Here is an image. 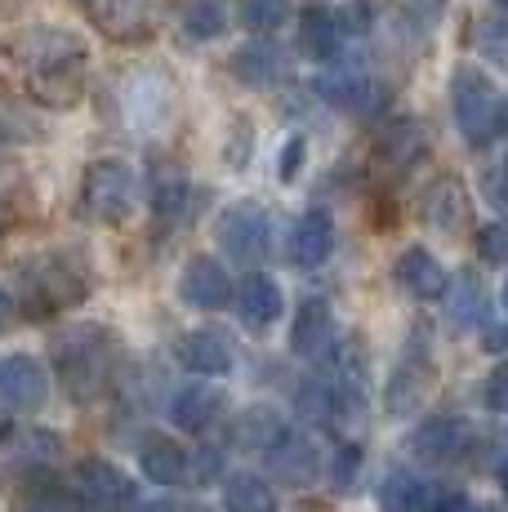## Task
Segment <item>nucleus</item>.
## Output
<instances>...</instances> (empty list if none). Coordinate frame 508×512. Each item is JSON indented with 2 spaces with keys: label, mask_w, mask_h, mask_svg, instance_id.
Instances as JSON below:
<instances>
[{
  "label": "nucleus",
  "mask_w": 508,
  "mask_h": 512,
  "mask_svg": "<svg viewBox=\"0 0 508 512\" xmlns=\"http://www.w3.org/2000/svg\"><path fill=\"white\" fill-rule=\"evenodd\" d=\"M5 58L23 76V90L41 107L67 112L85 98V76H90V49L67 27H18L5 36Z\"/></svg>",
  "instance_id": "f257e3e1"
},
{
  "label": "nucleus",
  "mask_w": 508,
  "mask_h": 512,
  "mask_svg": "<svg viewBox=\"0 0 508 512\" xmlns=\"http://www.w3.org/2000/svg\"><path fill=\"white\" fill-rule=\"evenodd\" d=\"M112 366H116L112 330H103V326H72V330L58 334L54 370H58V383H63L76 401L99 397V392L107 388V379H112Z\"/></svg>",
  "instance_id": "f03ea898"
},
{
  "label": "nucleus",
  "mask_w": 508,
  "mask_h": 512,
  "mask_svg": "<svg viewBox=\"0 0 508 512\" xmlns=\"http://www.w3.org/2000/svg\"><path fill=\"white\" fill-rule=\"evenodd\" d=\"M90 294V268L72 250H45L23 263V303L32 312L76 308Z\"/></svg>",
  "instance_id": "7ed1b4c3"
},
{
  "label": "nucleus",
  "mask_w": 508,
  "mask_h": 512,
  "mask_svg": "<svg viewBox=\"0 0 508 512\" xmlns=\"http://www.w3.org/2000/svg\"><path fill=\"white\" fill-rule=\"evenodd\" d=\"M161 5L165 0H76V9L116 45L152 41L161 27Z\"/></svg>",
  "instance_id": "20e7f679"
},
{
  "label": "nucleus",
  "mask_w": 508,
  "mask_h": 512,
  "mask_svg": "<svg viewBox=\"0 0 508 512\" xmlns=\"http://www.w3.org/2000/svg\"><path fill=\"white\" fill-rule=\"evenodd\" d=\"M451 103H455V125L464 130V139L473 147L491 143V134H500V94L473 67H459L455 85H451Z\"/></svg>",
  "instance_id": "39448f33"
},
{
  "label": "nucleus",
  "mask_w": 508,
  "mask_h": 512,
  "mask_svg": "<svg viewBox=\"0 0 508 512\" xmlns=\"http://www.w3.org/2000/svg\"><path fill=\"white\" fill-rule=\"evenodd\" d=\"M81 205L90 219L99 223H121L134 205V174L125 161H94L81 179Z\"/></svg>",
  "instance_id": "423d86ee"
},
{
  "label": "nucleus",
  "mask_w": 508,
  "mask_h": 512,
  "mask_svg": "<svg viewBox=\"0 0 508 512\" xmlns=\"http://www.w3.org/2000/svg\"><path fill=\"white\" fill-rule=\"evenodd\" d=\"M268 232H272L268 214H263V205H254V201L232 205V210L219 219V245L232 263H259L263 254H268Z\"/></svg>",
  "instance_id": "0eeeda50"
},
{
  "label": "nucleus",
  "mask_w": 508,
  "mask_h": 512,
  "mask_svg": "<svg viewBox=\"0 0 508 512\" xmlns=\"http://www.w3.org/2000/svg\"><path fill=\"white\" fill-rule=\"evenodd\" d=\"M468 441H473V428H468L464 419L437 415V419H428V423L415 428V437H410V455H415L419 464L442 468V464H455V459L464 455Z\"/></svg>",
  "instance_id": "6e6552de"
},
{
  "label": "nucleus",
  "mask_w": 508,
  "mask_h": 512,
  "mask_svg": "<svg viewBox=\"0 0 508 512\" xmlns=\"http://www.w3.org/2000/svg\"><path fill=\"white\" fill-rule=\"evenodd\" d=\"M424 152H428L424 125H419L415 116H402V121H388L384 130L375 134L370 161H375V170H384V174H406Z\"/></svg>",
  "instance_id": "1a4fd4ad"
},
{
  "label": "nucleus",
  "mask_w": 508,
  "mask_h": 512,
  "mask_svg": "<svg viewBox=\"0 0 508 512\" xmlns=\"http://www.w3.org/2000/svg\"><path fill=\"white\" fill-rule=\"evenodd\" d=\"M0 397L18 410H36L45 397H50V374L36 357L18 352V357L0 361Z\"/></svg>",
  "instance_id": "9d476101"
},
{
  "label": "nucleus",
  "mask_w": 508,
  "mask_h": 512,
  "mask_svg": "<svg viewBox=\"0 0 508 512\" xmlns=\"http://www.w3.org/2000/svg\"><path fill=\"white\" fill-rule=\"evenodd\" d=\"M330 250H335V219H330L326 210H308L304 219H295V228H290V263L295 268H321V263L330 259Z\"/></svg>",
  "instance_id": "9b49d317"
},
{
  "label": "nucleus",
  "mask_w": 508,
  "mask_h": 512,
  "mask_svg": "<svg viewBox=\"0 0 508 512\" xmlns=\"http://www.w3.org/2000/svg\"><path fill=\"white\" fill-rule=\"evenodd\" d=\"M179 294L188 308L210 312V308H223V303L232 299V281H228V272H223L219 259H192L179 277Z\"/></svg>",
  "instance_id": "f8f14e48"
},
{
  "label": "nucleus",
  "mask_w": 508,
  "mask_h": 512,
  "mask_svg": "<svg viewBox=\"0 0 508 512\" xmlns=\"http://www.w3.org/2000/svg\"><path fill=\"white\" fill-rule=\"evenodd\" d=\"M281 308H286V299H281V285L268 277V272H254L246 277V285L237 290V321L254 334H263L272 326V321L281 317Z\"/></svg>",
  "instance_id": "ddd939ff"
},
{
  "label": "nucleus",
  "mask_w": 508,
  "mask_h": 512,
  "mask_svg": "<svg viewBox=\"0 0 508 512\" xmlns=\"http://www.w3.org/2000/svg\"><path fill=\"white\" fill-rule=\"evenodd\" d=\"M419 219H424L433 232H446V236L464 232L468 228V196H464V187H459L455 179H437L424 192V201H419Z\"/></svg>",
  "instance_id": "4468645a"
},
{
  "label": "nucleus",
  "mask_w": 508,
  "mask_h": 512,
  "mask_svg": "<svg viewBox=\"0 0 508 512\" xmlns=\"http://www.w3.org/2000/svg\"><path fill=\"white\" fill-rule=\"evenodd\" d=\"M76 477H81V495L94 512H116L121 504H130V495H134L130 481L107 464V459H85V464L76 468Z\"/></svg>",
  "instance_id": "2eb2a0df"
},
{
  "label": "nucleus",
  "mask_w": 508,
  "mask_h": 512,
  "mask_svg": "<svg viewBox=\"0 0 508 512\" xmlns=\"http://www.w3.org/2000/svg\"><path fill=\"white\" fill-rule=\"evenodd\" d=\"M223 392L214 388V383H188V388L179 392V397L170 401V419H174V428H183V432H205L214 419L223 415Z\"/></svg>",
  "instance_id": "dca6fc26"
},
{
  "label": "nucleus",
  "mask_w": 508,
  "mask_h": 512,
  "mask_svg": "<svg viewBox=\"0 0 508 512\" xmlns=\"http://www.w3.org/2000/svg\"><path fill=\"white\" fill-rule=\"evenodd\" d=\"M290 343H295L299 357H326L330 348H335V317H330L326 299H304V308H299L295 317V334H290Z\"/></svg>",
  "instance_id": "f3484780"
},
{
  "label": "nucleus",
  "mask_w": 508,
  "mask_h": 512,
  "mask_svg": "<svg viewBox=\"0 0 508 512\" xmlns=\"http://www.w3.org/2000/svg\"><path fill=\"white\" fill-rule=\"evenodd\" d=\"M397 281L406 285L415 299H424V303H433V299H442L446 294V268L433 259V254L424 250V245H410V250L397 259Z\"/></svg>",
  "instance_id": "a211bd4d"
},
{
  "label": "nucleus",
  "mask_w": 508,
  "mask_h": 512,
  "mask_svg": "<svg viewBox=\"0 0 508 512\" xmlns=\"http://www.w3.org/2000/svg\"><path fill=\"white\" fill-rule=\"evenodd\" d=\"M179 361L192 374H201V379H214V374H228L232 370L228 343H223V334H214V330L183 334V339H179Z\"/></svg>",
  "instance_id": "6ab92c4d"
},
{
  "label": "nucleus",
  "mask_w": 508,
  "mask_h": 512,
  "mask_svg": "<svg viewBox=\"0 0 508 512\" xmlns=\"http://www.w3.org/2000/svg\"><path fill=\"white\" fill-rule=\"evenodd\" d=\"M139 464L156 486H183L188 481V450L170 437H148L139 450Z\"/></svg>",
  "instance_id": "aec40b11"
},
{
  "label": "nucleus",
  "mask_w": 508,
  "mask_h": 512,
  "mask_svg": "<svg viewBox=\"0 0 508 512\" xmlns=\"http://www.w3.org/2000/svg\"><path fill=\"white\" fill-rule=\"evenodd\" d=\"M232 72H237V81L263 90V85H277L281 76H286V58H281L277 45L254 41V45H241L237 54H232Z\"/></svg>",
  "instance_id": "412c9836"
},
{
  "label": "nucleus",
  "mask_w": 508,
  "mask_h": 512,
  "mask_svg": "<svg viewBox=\"0 0 508 512\" xmlns=\"http://www.w3.org/2000/svg\"><path fill=\"white\" fill-rule=\"evenodd\" d=\"M321 94H326V103L344 107V112H353V116H366L384 103V90H379L375 81H366V76H357V72L326 76V81H321Z\"/></svg>",
  "instance_id": "4be33fe9"
},
{
  "label": "nucleus",
  "mask_w": 508,
  "mask_h": 512,
  "mask_svg": "<svg viewBox=\"0 0 508 512\" xmlns=\"http://www.w3.org/2000/svg\"><path fill=\"white\" fill-rule=\"evenodd\" d=\"M299 49H304V58H312V63L335 58L339 54V18L321 5L304 9V18H299Z\"/></svg>",
  "instance_id": "5701e85b"
},
{
  "label": "nucleus",
  "mask_w": 508,
  "mask_h": 512,
  "mask_svg": "<svg viewBox=\"0 0 508 512\" xmlns=\"http://www.w3.org/2000/svg\"><path fill=\"white\" fill-rule=\"evenodd\" d=\"M272 455V472H277L281 481H295V486H304V481L317 477V446L304 437H290V432H281V441L268 450Z\"/></svg>",
  "instance_id": "b1692460"
},
{
  "label": "nucleus",
  "mask_w": 508,
  "mask_h": 512,
  "mask_svg": "<svg viewBox=\"0 0 508 512\" xmlns=\"http://www.w3.org/2000/svg\"><path fill=\"white\" fill-rule=\"evenodd\" d=\"M281 432H286V423H281L277 410L254 406V410H241L237 423H232V446H241V450H263V455H268V450L281 441Z\"/></svg>",
  "instance_id": "393cba45"
},
{
  "label": "nucleus",
  "mask_w": 508,
  "mask_h": 512,
  "mask_svg": "<svg viewBox=\"0 0 508 512\" xmlns=\"http://www.w3.org/2000/svg\"><path fill=\"white\" fill-rule=\"evenodd\" d=\"M223 508L228 512H277V490L254 472H232L223 481Z\"/></svg>",
  "instance_id": "a878e982"
},
{
  "label": "nucleus",
  "mask_w": 508,
  "mask_h": 512,
  "mask_svg": "<svg viewBox=\"0 0 508 512\" xmlns=\"http://www.w3.org/2000/svg\"><path fill=\"white\" fill-rule=\"evenodd\" d=\"M148 192H152V210H156V219H179L183 210H188V201H192V183L183 179L174 165H156L152 170V183H148Z\"/></svg>",
  "instance_id": "bb28decb"
},
{
  "label": "nucleus",
  "mask_w": 508,
  "mask_h": 512,
  "mask_svg": "<svg viewBox=\"0 0 508 512\" xmlns=\"http://www.w3.org/2000/svg\"><path fill=\"white\" fill-rule=\"evenodd\" d=\"M424 481L415 477L410 468H393L384 477V486H379V508L384 512H424Z\"/></svg>",
  "instance_id": "cd10ccee"
},
{
  "label": "nucleus",
  "mask_w": 508,
  "mask_h": 512,
  "mask_svg": "<svg viewBox=\"0 0 508 512\" xmlns=\"http://www.w3.org/2000/svg\"><path fill=\"white\" fill-rule=\"evenodd\" d=\"M424 388H428V366H402L393 374V383H388V415L393 419H402V415H410V410L424 401Z\"/></svg>",
  "instance_id": "c85d7f7f"
},
{
  "label": "nucleus",
  "mask_w": 508,
  "mask_h": 512,
  "mask_svg": "<svg viewBox=\"0 0 508 512\" xmlns=\"http://www.w3.org/2000/svg\"><path fill=\"white\" fill-rule=\"evenodd\" d=\"M223 27H228V14H223L219 0H192L188 14H183V32L192 41H214Z\"/></svg>",
  "instance_id": "c756f323"
},
{
  "label": "nucleus",
  "mask_w": 508,
  "mask_h": 512,
  "mask_svg": "<svg viewBox=\"0 0 508 512\" xmlns=\"http://www.w3.org/2000/svg\"><path fill=\"white\" fill-rule=\"evenodd\" d=\"M237 18L250 32H277L290 18V0H237Z\"/></svg>",
  "instance_id": "7c9ffc66"
},
{
  "label": "nucleus",
  "mask_w": 508,
  "mask_h": 512,
  "mask_svg": "<svg viewBox=\"0 0 508 512\" xmlns=\"http://www.w3.org/2000/svg\"><path fill=\"white\" fill-rule=\"evenodd\" d=\"M36 139H41V125L9 94H0V143H36Z\"/></svg>",
  "instance_id": "2f4dec72"
},
{
  "label": "nucleus",
  "mask_w": 508,
  "mask_h": 512,
  "mask_svg": "<svg viewBox=\"0 0 508 512\" xmlns=\"http://www.w3.org/2000/svg\"><path fill=\"white\" fill-rule=\"evenodd\" d=\"M482 308H486L482 281H477V277H459L455 299H451V317H455V326H473V321H482Z\"/></svg>",
  "instance_id": "473e14b6"
},
{
  "label": "nucleus",
  "mask_w": 508,
  "mask_h": 512,
  "mask_svg": "<svg viewBox=\"0 0 508 512\" xmlns=\"http://www.w3.org/2000/svg\"><path fill=\"white\" fill-rule=\"evenodd\" d=\"M477 250L486 263H508V223H491L477 232Z\"/></svg>",
  "instance_id": "72a5a7b5"
},
{
  "label": "nucleus",
  "mask_w": 508,
  "mask_h": 512,
  "mask_svg": "<svg viewBox=\"0 0 508 512\" xmlns=\"http://www.w3.org/2000/svg\"><path fill=\"white\" fill-rule=\"evenodd\" d=\"M486 406H491L495 415H508V361L495 366L491 379H486Z\"/></svg>",
  "instance_id": "f704fd0d"
},
{
  "label": "nucleus",
  "mask_w": 508,
  "mask_h": 512,
  "mask_svg": "<svg viewBox=\"0 0 508 512\" xmlns=\"http://www.w3.org/2000/svg\"><path fill=\"white\" fill-rule=\"evenodd\" d=\"M304 156H308V143L304 139H290L286 143V152H281V179H295L299 174V165H304Z\"/></svg>",
  "instance_id": "c9c22d12"
},
{
  "label": "nucleus",
  "mask_w": 508,
  "mask_h": 512,
  "mask_svg": "<svg viewBox=\"0 0 508 512\" xmlns=\"http://www.w3.org/2000/svg\"><path fill=\"white\" fill-rule=\"evenodd\" d=\"M353 472H357V450L353 446H344L339 450V459H335V486H353Z\"/></svg>",
  "instance_id": "e433bc0d"
},
{
  "label": "nucleus",
  "mask_w": 508,
  "mask_h": 512,
  "mask_svg": "<svg viewBox=\"0 0 508 512\" xmlns=\"http://www.w3.org/2000/svg\"><path fill=\"white\" fill-rule=\"evenodd\" d=\"M214 472H219V450H210V446L197 450V459H192V477H197V486L201 481H210Z\"/></svg>",
  "instance_id": "4c0bfd02"
},
{
  "label": "nucleus",
  "mask_w": 508,
  "mask_h": 512,
  "mask_svg": "<svg viewBox=\"0 0 508 512\" xmlns=\"http://www.w3.org/2000/svg\"><path fill=\"white\" fill-rule=\"evenodd\" d=\"M246 156H250V125L237 121V152H228L232 170H246Z\"/></svg>",
  "instance_id": "58836bf2"
},
{
  "label": "nucleus",
  "mask_w": 508,
  "mask_h": 512,
  "mask_svg": "<svg viewBox=\"0 0 508 512\" xmlns=\"http://www.w3.org/2000/svg\"><path fill=\"white\" fill-rule=\"evenodd\" d=\"M14 223H18V205L9 201L5 192H0V236H5L9 228H14Z\"/></svg>",
  "instance_id": "ea45409f"
},
{
  "label": "nucleus",
  "mask_w": 508,
  "mask_h": 512,
  "mask_svg": "<svg viewBox=\"0 0 508 512\" xmlns=\"http://www.w3.org/2000/svg\"><path fill=\"white\" fill-rule=\"evenodd\" d=\"M482 348H491V352L508 348V326H491V330H486V343H482Z\"/></svg>",
  "instance_id": "a19ab883"
},
{
  "label": "nucleus",
  "mask_w": 508,
  "mask_h": 512,
  "mask_svg": "<svg viewBox=\"0 0 508 512\" xmlns=\"http://www.w3.org/2000/svg\"><path fill=\"white\" fill-rule=\"evenodd\" d=\"M433 512H473L468 508V499L464 495H446V499H437V508Z\"/></svg>",
  "instance_id": "79ce46f5"
},
{
  "label": "nucleus",
  "mask_w": 508,
  "mask_h": 512,
  "mask_svg": "<svg viewBox=\"0 0 508 512\" xmlns=\"http://www.w3.org/2000/svg\"><path fill=\"white\" fill-rule=\"evenodd\" d=\"M9 326H14V299H9V294L0 290V334H5Z\"/></svg>",
  "instance_id": "37998d69"
},
{
  "label": "nucleus",
  "mask_w": 508,
  "mask_h": 512,
  "mask_svg": "<svg viewBox=\"0 0 508 512\" xmlns=\"http://www.w3.org/2000/svg\"><path fill=\"white\" fill-rule=\"evenodd\" d=\"M410 5H415V9H424V14H428V18H433V14H437V9H446V0H410Z\"/></svg>",
  "instance_id": "c03bdc74"
},
{
  "label": "nucleus",
  "mask_w": 508,
  "mask_h": 512,
  "mask_svg": "<svg viewBox=\"0 0 508 512\" xmlns=\"http://www.w3.org/2000/svg\"><path fill=\"white\" fill-rule=\"evenodd\" d=\"M9 432H14V415L0 406V441H9Z\"/></svg>",
  "instance_id": "a18cd8bd"
},
{
  "label": "nucleus",
  "mask_w": 508,
  "mask_h": 512,
  "mask_svg": "<svg viewBox=\"0 0 508 512\" xmlns=\"http://www.w3.org/2000/svg\"><path fill=\"white\" fill-rule=\"evenodd\" d=\"M139 512H174V508H170V504H161V499H156V504H143Z\"/></svg>",
  "instance_id": "49530a36"
},
{
  "label": "nucleus",
  "mask_w": 508,
  "mask_h": 512,
  "mask_svg": "<svg viewBox=\"0 0 508 512\" xmlns=\"http://www.w3.org/2000/svg\"><path fill=\"white\" fill-rule=\"evenodd\" d=\"M500 486L508 490V459H504V468H500Z\"/></svg>",
  "instance_id": "de8ad7c7"
},
{
  "label": "nucleus",
  "mask_w": 508,
  "mask_h": 512,
  "mask_svg": "<svg viewBox=\"0 0 508 512\" xmlns=\"http://www.w3.org/2000/svg\"><path fill=\"white\" fill-rule=\"evenodd\" d=\"M504 308H508V285H504Z\"/></svg>",
  "instance_id": "09e8293b"
}]
</instances>
